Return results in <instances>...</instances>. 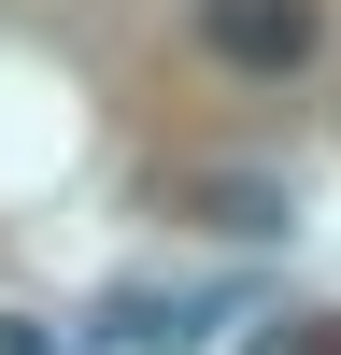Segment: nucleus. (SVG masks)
<instances>
[{
  "mask_svg": "<svg viewBox=\"0 0 341 355\" xmlns=\"http://www.w3.org/2000/svg\"><path fill=\"white\" fill-rule=\"evenodd\" d=\"M199 43H213L227 71H299V57L327 43V0H199Z\"/></svg>",
  "mask_w": 341,
  "mask_h": 355,
  "instance_id": "f257e3e1",
  "label": "nucleus"
},
{
  "mask_svg": "<svg viewBox=\"0 0 341 355\" xmlns=\"http://www.w3.org/2000/svg\"><path fill=\"white\" fill-rule=\"evenodd\" d=\"M170 214H199V227H284V185L270 171H185Z\"/></svg>",
  "mask_w": 341,
  "mask_h": 355,
  "instance_id": "f03ea898",
  "label": "nucleus"
},
{
  "mask_svg": "<svg viewBox=\"0 0 341 355\" xmlns=\"http://www.w3.org/2000/svg\"><path fill=\"white\" fill-rule=\"evenodd\" d=\"M270 355H341V313H299V327H284Z\"/></svg>",
  "mask_w": 341,
  "mask_h": 355,
  "instance_id": "7ed1b4c3",
  "label": "nucleus"
}]
</instances>
